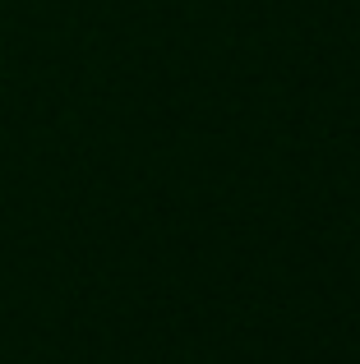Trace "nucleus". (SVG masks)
Returning <instances> with one entry per match:
<instances>
[]
</instances>
